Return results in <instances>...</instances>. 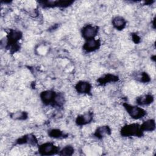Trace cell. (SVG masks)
<instances>
[{"label": "cell", "mask_w": 156, "mask_h": 156, "mask_svg": "<svg viewBox=\"0 0 156 156\" xmlns=\"http://www.w3.org/2000/svg\"><path fill=\"white\" fill-rule=\"evenodd\" d=\"M121 133L124 136H140L142 135L143 131L138 124L134 123L124 126L121 129Z\"/></svg>", "instance_id": "obj_1"}, {"label": "cell", "mask_w": 156, "mask_h": 156, "mask_svg": "<svg viewBox=\"0 0 156 156\" xmlns=\"http://www.w3.org/2000/svg\"><path fill=\"white\" fill-rule=\"evenodd\" d=\"M124 107L129 115L133 119H140L146 115V112L141 108L124 104Z\"/></svg>", "instance_id": "obj_2"}, {"label": "cell", "mask_w": 156, "mask_h": 156, "mask_svg": "<svg viewBox=\"0 0 156 156\" xmlns=\"http://www.w3.org/2000/svg\"><path fill=\"white\" fill-rule=\"evenodd\" d=\"M59 148L52 143H45L39 146L38 152L42 155H50L57 154Z\"/></svg>", "instance_id": "obj_3"}, {"label": "cell", "mask_w": 156, "mask_h": 156, "mask_svg": "<svg viewBox=\"0 0 156 156\" xmlns=\"http://www.w3.org/2000/svg\"><path fill=\"white\" fill-rule=\"evenodd\" d=\"M98 28L97 26L92 25H87L82 30V35L86 40L93 39L97 35Z\"/></svg>", "instance_id": "obj_4"}, {"label": "cell", "mask_w": 156, "mask_h": 156, "mask_svg": "<svg viewBox=\"0 0 156 156\" xmlns=\"http://www.w3.org/2000/svg\"><path fill=\"white\" fill-rule=\"evenodd\" d=\"M57 94L52 90H46L40 94V98L42 102L46 104H55Z\"/></svg>", "instance_id": "obj_5"}, {"label": "cell", "mask_w": 156, "mask_h": 156, "mask_svg": "<svg viewBox=\"0 0 156 156\" xmlns=\"http://www.w3.org/2000/svg\"><path fill=\"white\" fill-rule=\"evenodd\" d=\"M100 41L94 38L87 40L84 44L83 48L87 52H92L98 49L100 46Z\"/></svg>", "instance_id": "obj_6"}, {"label": "cell", "mask_w": 156, "mask_h": 156, "mask_svg": "<svg viewBox=\"0 0 156 156\" xmlns=\"http://www.w3.org/2000/svg\"><path fill=\"white\" fill-rule=\"evenodd\" d=\"M91 88V85L85 81H80L76 85V89L79 93H89Z\"/></svg>", "instance_id": "obj_7"}, {"label": "cell", "mask_w": 156, "mask_h": 156, "mask_svg": "<svg viewBox=\"0 0 156 156\" xmlns=\"http://www.w3.org/2000/svg\"><path fill=\"white\" fill-rule=\"evenodd\" d=\"M93 119V113L88 112L77 118L76 123L78 125H85L91 121Z\"/></svg>", "instance_id": "obj_8"}, {"label": "cell", "mask_w": 156, "mask_h": 156, "mask_svg": "<svg viewBox=\"0 0 156 156\" xmlns=\"http://www.w3.org/2000/svg\"><path fill=\"white\" fill-rule=\"evenodd\" d=\"M18 144H29L32 145H35L37 143V140L35 136L33 135L29 134L23 136L18 140Z\"/></svg>", "instance_id": "obj_9"}, {"label": "cell", "mask_w": 156, "mask_h": 156, "mask_svg": "<svg viewBox=\"0 0 156 156\" xmlns=\"http://www.w3.org/2000/svg\"><path fill=\"white\" fill-rule=\"evenodd\" d=\"M126 20L122 16H116L112 20V24L118 30H122L126 26Z\"/></svg>", "instance_id": "obj_10"}, {"label": "cell", "mask_w": 156, "mask_h": 156, "mask_svg": "<svg viewBox=\"0 0 156 156\" xmlns=\"http://www.w3.org/2000/svg\"><path fill=\"white\" fill-rule=\"evenodd\" d=\"M141 129L143 132L144 131H153L155 128V123L154 119H148L144 121L141 126Z\"/></svg>", "instance_id": "obj_11"}, {"label": "cell", "mask_w": 156, "mask_h": 156, "mask_svg": "<svg viewBox=\"0 0 156 156\" xmlns=\"http://www.w3.org/2000/svg\"><path fill=\"white\" fill-rule=\"evenodd\" d=\"M110 133V129L108 126H101L98 127L94 133V135L99 138H102L106 135Z\"/></svg>", "instance_id": "obj_12"}, {"label": "cell", "mask_w": 156, "mask_h": 156, "mask_svg": "<svg viewBox=\"0 0 156 156\" xmlns=\"http://www.w3.org/2000/svg\"><path fill=\"white\" fill-rule=\"evenodd\" d=\"M154 98L153 96L151 94H147L141 97L138 98L136 99L137 104L139 105H147L153 101Z\"/></svg>", "instance_id": "obj_13"}, {"label": "cell", "mask_w": 156, "mask_h": 156, "mask_svg": "<svg viewBox=\"0 0 156 156\" xmlns=\"http://www.w3.org/2000/svg\"><path fill=\"white\" fill-rule=\"evenodd\" d=\"M118 80V77L113 75V74H107L105 76H104V77L100 78L98 81L99 82V83H101V85L105 84L107 82H115L116 81Z\"/></svg>", "instance_id": "obj_14"}, {"label": "cell", "mask_w": 156, "mask_h": 156, "mask_svg": "<svg viewBox=\"0 0 156 156\" xmlns=\"http://www.w3.org/2000/svg\"><path fill=\"white\" fill-rule=\"evenodd\" d=\"M73 152L74 148L71 146H66L60 151L59 154L61 155H71Z\"/></svg>", "instance_id": "obj_15"}, {"label": "cell", "mask_w": 156, "mask_h": 156, "mask_svg": "<svg viewBox=\"0 0 156 156\" xmlns=\"http://www.w3.org/2000/svg\"><path fill=\"white\" fill-rule=\"evenodd\" d=\"M49 135L53 138H60L63 135V133L58 129H52L49 131Z\"/></svg>", "instance_id": "obj_16"}, {"label": "cell", "mask_w": 156, "mask_h": 156, "mask_svg": "<svg viewBox=\"0 0 156 156\" xmlns=\"http://www.w3.org/2000/svg\"><path fill=\"white\" fill-rule=\"evenodd\" d=\"M14 119H24L27 118V114L24 112H17L13 113L12 116Z\"/></svg>", "instance_id": "obj_17"}]
</instances>
